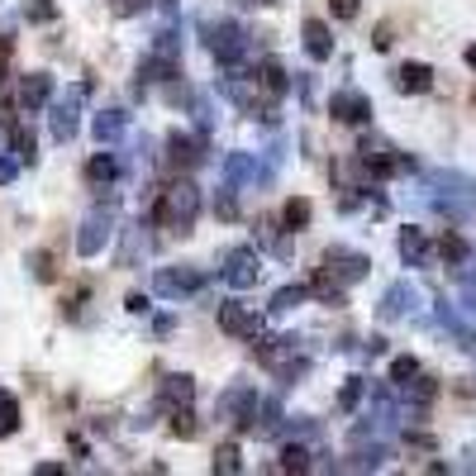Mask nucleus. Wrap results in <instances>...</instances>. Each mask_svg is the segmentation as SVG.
<instances>
[{"label":"nucleus","mask_w":476,"mask_h":476,"mask_svg":"<svg viewBox=\"0 0 476 476\" xmlns=\"http://www.w3.org/2000/svg\"><path fill=\"white\" fill-rule=\"evenodd\" d=\"M195 219H201V186L176 176L172 186H162L158 205H152V224H158V229H172V234H191Z\"/></svg>","instance_id":"nucleus-1"},{"label":"nucleus","mask_w":476,"mask_h":476,"mask_svg":"<svg viewBox=\"0 0 476 476\" xmlns=\"http://www.w3.org/2000/svg\"><path fill=\"white\" fill-rule=\"evenodd\" d=\"M424 186H429V201L439 205L447 219H467L476 209V186H472V176H462V172H429Z\"/></svg>","instance_id":"nucleus-2"},{"label":"nucleus","mask_w":476,"mask_h":476,"mask_svg":"<svg viewBox=\"0 0 476 476\" xmlns=\"http://www.w3.org/2000/svg\"><path fill=\"white\" fill-rule=\"evenodd\" d=\"M219 95L224 101H234L243 115H262V119H272V110H276V95L267 91V81H262V72H229L219 81Z\"/></svg>","instance_id":"nucleus-3"},{"label":"nucleus","mask_w":476,"mask_h":476,"mask_svg":"<svg viewBox=\"0 0 476 476\" xmlns=\"http://www.w3.org/2000/svg\"><path fill=\"white\" fill-rule=\"evenodd\" d=\"M253 353H258L262 367H272L286 386L305 372V362H300V339H291V333H276V339H262V333H258V339H253Z\"/></svg>","instance_id":"nucleus-4"},{"label":"nucleus","mask_w":476,"mask_h":476,"mask_svg":"<svg viewBox=\"0 0 476 476\" xmlns=\"http://www.w3.org/2000/svg\"><path fill=\"white\" fill-rule=\"evenodd\" d=\"M205 48L219 67H238L253 44H248V29L238 20H219V24H205Z\"/></svg>","instance_id":"nucleus-5"},{"label":"nucleus","mask_w":476,"mask_h":476,"mask_svg":"<svg viewBox=\"0 0 476 476\" xmlns=\"http://www.w3.org/2000/svg\"><path fill=\"white\" fill-rule=\"evenodd\" d=\"M410 158H396V148L386 144V138H362L357 144V172L362 176H372V181H382V176H390V172H410Z\"/></svg>","instance_id":"nucleus-6"},{"label":"nucleus","mask_w":476,"mask_h":476,"mask_svg":"<svg viewBox=\"0 0 476 476\" xmlns=\"http://www.w3.org/2000/svg\"><path fill=\"white\" fill-rule=\"evenodd\" d=\"M282 419H286L282 400H276V396H258V400L248 405L243 414L234 419V424H238V433H248V439H276V429H282Z\"/></svg>","instance_id":"nucleus-7"},{"label":"nucleus","mask_w":476,"mask_h":476,"mask_svg":"<svg viewBox=\"0 0 476 476\" xmlns=\"http://www.w3.org/2000/svg\"><path fill=\"white\" fill-rule=\"evenodd\" d=\"M110 205H115V195H110L101 209H91V215L81 219V234H77V253H81V258L105 253V243L115 238V215H110Z\"/></svg>","instance_id":"nucleus-8"},{"label":"nucleus","mask_w":476,"mask_h":476,"mask_svg":"<svg viewBox=\"0 0 476 476\" xmlns=\"http://www.w3.org/2000/svg\"><path fill=\"white\" fill-rule=\"evenodd\" d=\"M219 276H224V282H229L234 291L258 286V276H262V253H258V248H229V253H224Z\"/></svg>","instance_id":"nucleus-9"},{"label":"nucleus","mask_w":476,"mask_h":476,"mask_svg":"<svg viewBox=\"0 0 476 476\" xmlns=\"http://www.w3.org/2000/svg\"><path fill=\"white\" fill-rule=\"evenodd\" d=\"M81 101H86V86H72L67 95L53 101L48 124H53V138H58V144H72V138H77V129H81Z\"/></svg>","instance_id":"nucleus-10"},{"label":"nucleus","mask_w":476,"mask_h":476,"mask_svg":"<svg viewBox=\"0 0 476 476\" xmlns=\"http://www.w3.org/2000/svg\"><path fill=\"white\" fill-rule=\"evenodd\" d=\"M201 286H205V272L201 267H162L158 276H152V291H158L162 300H186Z\"/></svg>","instance_id":"nucleus-11"},{"label":"nucleus","mask_w":476,"mask_h":476,"mask_svg":"<svg viewBox=\"0 0 476 476\" xmlns=\"http://www.w3.org/2000/svg\"><path fill=\"white\" fill-rule=\"evenodd\" d=\"M324 272L339 276L343 286H357L362 276L372 272V258L367 253H353V248H329V253H324Z\"/></svg>","instance_id":"nucleus-12"},{"label":"nucleus","mask_w":476,"mask_h":476,"mask_svg":"<svg viewBox=\"0 0 476 476\" xmlns=\"http://www.w3.org/2000/svg\"><path fill=\"white\" fill-rule=\"evenodd\" d=\"M219 329L229 333V339H258L262 315H253L243 300H219Z\"/></svg>","instance_id":"nucleus-13"},{"label":"nucleus","mask_w":476,"mask_h":476,"mask_svg":"<svg viewBox=\"0 0 476 476\" xmlns=\"http://www.w3.org/2000/svg\"><path fill=\"white\" fill-rule=\"evenodd\" d=\"M329 115L339 119V124H372V101L362 91L353 86H343V91H333V101H329Z\"/></svg>","instance_id":"nucleus-14"},{"label":"nucleus","mask_w":476,"mask_h":476,"mask_svg":"<svg viewBox=\"0 0 476 476\" xmlns=\"http://www.w3.org/2000/svg\"><path fill=\"white\" fill-rule=\"evenodd\" d=\"M419 310V291L410 282H396V286H386V296L382 305H376V315L386 319V324H396V319H410Z\"/></svg>","instance_id":"nucleus-15"},{"label":"nucleus","mask_w":476,"mask_h":476,"mask_svg":"<svg viewBox=\"0 0 476 476\" xmlns=\"http://www.w3.org/2000/svg\"><path fill=\"white\" fill-rule=\"evenodd\" d=\"M205 158V144H201V138H195V134H167V167H172V172H186V167H195V162H201Z\"/></svg>","instance_id":"nucleus-16"},{"label":"nucleus","mask_w":476,"mask_h":476,"mask_svg":"<svg viewBox=\"0 0 476 476\" xmlns=\"http://www.w3.org/2000/svg\"><path fill=\"white\" fill-rule=\"evenodd\" d=\"M224 181H229V186H258V181H267V172L258 167L253 152H229V158H224Z\"/></svg>","instance_id":"nucleus-17"},{"label":"nucleus","mask_w":476,"mask_h":476,"mask_svg":"<svg viewBox=\"0 0 476 476\" xmlns=\"http://www.w3.org/2000/svg\"><path fill=\"white\" fill-rule=\"evenodd\" d=\"M119 267H138V258H148V224L144 219H134V224H124L119 229Z\"/></svg>","instance_id":"nucleus-18"},{"label":"nucleus","mask_w":476,"mask_h":476,"mask_svg":"<svg viewBox=\"0 0 476 476\" xmlns=\"http://www.w3.org/2000/svg\"><path fill=\"white\" fill-rule=\"evenodd\" d=\"M396 248H400V262H405V267H429V258H433L424 229H414V224H410V229H400Z\"/></svg>","instance_id":"nucleus-19"},{"label":"nucleus","mask_w":476,"mask_h":476,"mask_svg":"<svg viewBox=\"0 0 476 476\" xmlns=\"http://www.w3.org/2000/svg\"><path fill=\"white\" fill-rule=\"evenodd\" d=\"M396 91H405V95L433 91V67L429 62H400L396 67Z\"/></svg>","instance_id":"nucleus-20"},{"label":"nucleus","mask_w":476,"mask_h":476,"mask_svg":"<svg viewBox=\"0 0 476 476\" xmlns=\"http://www.w3.org/2000/svg\"><path fill=\"white\" fill-rule=\"evenodd\" d=\"M20 105H24V110H44V105H53V77H48V72H29V77H24Z\"/></svg>","instance_id":"nucleus-21"},{"label":"nucleus","mask_w":476,"mask_h":476,"mask_svg":"<svg viewBox=\"0 0 476 476\" xmlns=\"http://www.w3.org/2000/svg\"><path fill=\"white\" fill-rule=\"evenodd\" d=\"M305 53H310L315 62H329L333 58V34H329V24L324 20H305Z\"/></svg>","instance_id":"nucleus-22"},{"label":"nucleus","mask_w":476,"mask_h":476,"mask_svg":"<svg viewBox=\"0 0 476 476\" xmlns=\"http://www.w3.org/2000/svg\"><path fill=\"white\" fill-rule=\"evenodd\" d=\"M253 400H258V390H253V386H229V390H219L215 414H219V419H238V414H243Z\"/></svg>","instance_id":"nucleus-23"},{"label":"nucleus","mask_w":476,"mask_h":476,"mask_svg":"<svg viewBox=\"0 0 476 476\" xmlns=\"http://www.w3.org/2000/svg\"><path fill=\"white\" fill-rule=\"evenodd\" d=\"M124 129H129V115H124V110H101V115L91 119V138H95V144H115Z\"/></svg>","instance_id":"nucleus-24"},{"label":"nucleus","mask_w":476,"mask_h":476,"mask_svg":"<svg viewBox=\"0 0 476 476\" xmlns=\"http://www.w3.org/2000/svg\"><path fill=\"white\" fill-rule=\"evenodd\" d=\"M162 400L172 405V410H181V405H191V400H195V376H186V372L167 376V382H162Z\"/></svg>","instance_id":"nucleus-25"},{"label":"nucleus","mask_w":476,"mask_h":476,"mask_svg":"<svg viewBox=\"0 0 476 476\" xmlns=\"http://www.w3.org/2000/svg\"><path fill=\"white\" fill-rule=\"evenodd\" d=\"M115 176H119V158H115V152H95V158L86 162V181H91V186H115Z\"/></svg>","instance_id":"nucleus-26"},{"label":"nucleus","mask_w":476,"mask_h":476,"mask_svg":"<svg viewBox=\"0 0 476 476\" xmlns=\"http://www.w3.org/2000/svg\"><path fill=\"white\" fill-rule=\"evenodd\" d=\"M310 296H319L324 305H348V286L339 282V276H329V272H319L315 282H310Z\"/></svg>","instance_id":"nucleus-27"},{"label":"nucleus","mask_w":476,"mask_h":476,"mask_svg":"<svg viewBox=\"0 0 476 476\" xmlns=\"http://www.w3.org/2000/svg\"><path fill=\"white\" fill-rule=\"evenodd\" d=\"M305 296H310V286H282V291H276V296H272V305H267V310L272 315H286V310H296V305H305Z\"/></svg>","instance_id":"nucleus-28"},{"label":"nucleus","mask_w":476,"mask_h":476,"mask_svg":"<svg viewBox=\"0 0 476 476\" xmlns=\"http://www.w3.org/2000/svg\"><path fill=\"white\" fill-rule=\"evenodd\" d=\"M282 472H310V447L300 439H286L282 447Z\"/></svg>","instance_id":"nucleus-29"},{"label":"nucleus","mask_w":476,"mask_h":476,"mask_svg":"<svg viewBox=\"0 0 476 476\" xmlns=\"http://www.w3.org/2000/svg\"><path fill=\"white\" fill-rule=\"evenodd\" d=\"M15 429H20V400L10 390H0V439H10Z\"/></svg>","instance_id":"nucleus-30"},{"label":"nucleus","mask_w":476,"mask_h":476,"mask_svg":"<svg viewBox=\"0 0 476 476\" xmlns=\"http://www.w3.org/2000/svg\"><path fill=\"white\" fill-rule=\"evenodd\" d=\"M310 215H315V205H310V201H286V209H282V219H286V229H291V234L305 229V224H310Z\"/></svg>","instance_id":"nucleus-31"},{"label":"nucleus","mask_w":476,"mask_h":476,"mask_svg":"<svg viewBox=\"0 0 476 476\" xmlns=\"http://www.w3.org/2000/svg\"><path fill=\"white\" fill-rule=\"evenodd\" d=\"M10 148H15V158H20V162H29V167H34L38 144H34V134H29V129H10Z\"/></svg>","instance_id":"nucleus-32"},{"label":"nucleus","mask_w":476,"mask_h":476,"mask_svg":"<svg viewBox=\"0 0 476 476\" xmlns=\"http://www.w3.org/2000/svg\"><path fill=\"white\" fill-rule=\"evenodd\" d=\"M215 472H224V476L243 472V453H238V443H224L219 453H215Z\"/></svg>","instance_id":"nucleus-33"},{"label":"nucleus","mask_w":476,"mask_h":476,"mask_svg":"<svg viewBox=\"0 0 476 476\" xmlns=\"http://www.w3.org/2000/svg\"><path fill=\"white\" fill-rule=\"evenodd\" d=\"M258 72H262V81H267V91L276 95V101H282L286 86H291V81H286V67H282V62H262Z\"/></svg>","instance_id":"nucleus-34"},{"label":"nucleus","mask_w":476,"mask_h":476,"mask_svg":"<svg viewBox=\"0 0 476 476\" xmlns=\"http://www.w3.org/2000/svg\"><path fill=\"white\" fill-rule=\"evenodd\" d=\"M405 396H410L414 405H429L433 396H439V386H433V376H414V382H405Z\"/></svg>","instance_id":"nucleus-35"},{"label":"nucleus","mask_w":476,"mask_h":476,"mask_svg":"<svg viewBox=\"0 0 476 476\" xmlns=\"http://www.w3.org/2000/svg\"><path fill=\"white\" fill-rule=\"evenodd\" d=\"M439 253H443L447 262H453V267H462V262H467V238H457V234H443Z\"/></svg>","instance_id":"nucleus-36"},{"label":"nucleus","mask_w":476,"mask_h":476,"mask_svg":"<svg viewBox=\"0 0 476 476\" xmlns=\"http://www.w3.org/2000/svg\"><path fill=\"white\" fill-rule=\"evenodd\" d=\"M310 433H315V419H282L276 439H310Z\"/></svg>","instance_id":"nucleus-37"},{"label":"nucleus","mask_w":476,"mask_h":476,"mask_svg":"<svg viewBox=\"0 0 476 476\" xmlns=\"http://www.w3.org/2000/svg\"><path fill=\"white\" fill-rule=\"evenodd\" d=\"M414 376H419V362L414 357H396V362H390V382H396V386L414 382Z\"/></svg>","instance_id":"nucleus-38"},{"label":"nucleus","mask_w":476,"mask_h":476,"mask_svg":"<svg viewBox=\"0 0 476 476\" xmlns=\"http://www.w3.org/2000/svg\"><path fill=\"white\" fill-rule=\"evenodd\" d=\"M172 433H176V439H195V414H191V405H181V410L172 414Z\"/></svg>","instance_id":"nucleus-39"},{"label":"nucleus","mask_w":476,"mask_h":476,"mask_svg":"<svg viewBox=\"0 0 476 476\" xmlns=\"http://www.w3.org/2000/svg\"><path fill=\"white\" fill-rule=\"evenodd\" d=\"M362 396H367V382H362V376H353V382H348L343 386V396H339V405H343V410H357V400Z\"/></svg>","instance_id":"nucleus-40"},{"label":"nucleus","mask_w":476,"mask_h":476,"mask_svg":"<svg viewBox=\"0 0 476 476\" xmlns=\"http://www.w3.org/2000/svg\"><path fill=\"white\" fill-rule=\"evenodd\" d=\"M24 15H29L34 24H48L53 15H58V5H53V0H29V5H24Z\"/></svg>","instance_id":"nucleus-41"},{"label":"nucleus","mask_w":476,"mask_h":476,"mask_svg":"<svg viewBox=\"0 0 476 476\" xmlns=\"http://www.w3.org/2000/svg\"><path fill=\"white\" fill-rule=\"evenodd\" d=\"M215 215H219V219H238V201H234V186L215 195Z\"/></svg>","instance_id":"nucleus-42"},{"label":"nucleus","mask_w":476,"mask_h":476,"mask_svg":"<svg viewBox=\"0 0 476 476\" xmlns=\"http://www.w3.org/2000/svg\"><path fill=\"white\" fill-rule=\"evenodd\" d=\"M20 158H15V152H0V186H10V181H15L20 176Z\"/></svg>","instance_id":"nucleus-43"},{"label":"nucleus","mask_w":476,"mask_h":476,"mask_svg":"<svg viewBox=\"0 0 476 476\" xmlns=\"http://www.w3.org/2000/svg\"><path fill=\"white\" fill-rule=\"evenodd\" d=\"M29 267H34L38 282H53V258H48V253H34V258H29Z\"/></svg>","instance_id":"nucleus-44"},{"label":"nucleus","mask_w":476,"mask_h":476,"mask_svg":"<svg viewBox=\"0 0 476 476\" xmlns=\"http://www.w3.org/2000/svg\"><path fill=\"white\" fill-rule=\"evenodd\" d=\"M333 5V20H357V0H329Z\"/></svg>","instance_id":"nucleus-45"},{"label":"nucleus","mask_w":476,"mask_h":476,"mask_svg":"<svg viewBox=\"0 0 476 476\" xmlns=\"http://www.w3.org/2000/svg\"><path fill=\"white\" fill-rule=\"evenodd\" d=\"M10 77V38H0V86H5Z\"/></svg>","instance_id":"nucleus-46"},{"label":"nucleus","mask_w":476,"mask_h":476,"mask_svg":"<svg viewBox=\"0 0 476 476\" xmlns=\"http://www.w3.org/2000/svg\"><path fill=\"white\" fill-rule=\"evenodd\" d=\"M67 467H58V462H38V467H34V476H62Z\"/></svg>","instance_id":"nucleus-47"},{"label":"nucleus","mask_w":476,"mask_h":476,"mask_svg":"<svg viewBox=\"0 0 476 476\" xmlns=\"http://www.w3.org/2000/svg\"><path fill=\"white\" fill-rule=\"evenodd\" d=\"M129 310H134V315H148L152 305H148V296H138V291H134V296H129Z\"/></svg>","instance_id":"nucleus-48"},{"label":"nucleus","mask_w":476,"mask_h":476,"mask_svg":"<svg viewBox=\"0 0 476 476\" xmlns=\"http://www.w3.org/2000/svg\"><path fill=\"white\" fill-rule=\"evenodd\" d=\"M162 5H172V0H162Z\"/></svg>","instance_id":"nucleus-49"}]
</instances>
